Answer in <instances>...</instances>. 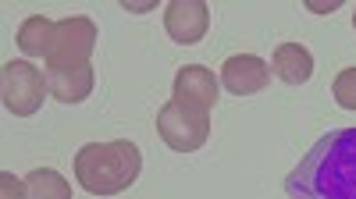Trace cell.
Here are the masks:
<instances>
[{
	"label": "cell",
	"instance_id": "6da1fadb",
	"mask_svg": "<svg viewBox=\"0 0 356 199\" xmlns=\"http://www.w3.org/2000/svg\"><path fill=\"white\" fill-rule=\"evenodd\" d=\"M292 199H356V128L321 135L285 178Z\"/></svg>",
	"mask_w": 356,
	"mask_h": 199
},
{
	"label": "cell",
	"instance_id": "3957f363",
	"mask_svg": "<svg viewBox=\"0 0 356 199\" xmlns=\"http://www.w3.org/2000/svg\"><path fill=\"white\" fill-rule=\"evenodd\" d=\"M157 135L175 153H196L200 146H207V139H211V110L168 100L157 110Z\"/></svg>",
	"mask_w": 356,
	"mask_h": 199
},
{
	"label": "cell",
	"instance_id": "52a82bcc",
	"mask_svg": "<svg viewBox=\"0 0 356 199\" xmlns=\"http://www.w3.org/2000/svg\"><path fill=\"white\" fill-rule=\"evenodd\" d=\"M267 82H271V64L257 53H232L221 64V85L235 96H253L267 89Z\"/></svg>",
	"mask_w": 356,
	"mask_h": 199
},
{
	"label": "cell",
	"instance_id": "4fadbf2b",
	"mask_svg": "<svg viewBox=\"0 0 356 199\" xmlns=\"http://www.w3.org/2000/svg\"><path fill=\"white\" fill-rule=\"evenodd\" d=\"M332 93H335V103H339L342 110H356V68H342V71L335 75Z\"/></svg>",
	"mask_w": 356,
	"mask_h": 199
},
{
	"label": "cell",
	"instance_id": "9a60e30c",
	"mask_svg": "<svg viewBox=\"0 0 356 199\" xmlns=\"http://www.w3.org/2000/svg\"><path fill=\"white\" fill-rule=\"evenodd\" d=\"M307 8H310L314 15H332V11L339 8V0H328V4H324V0H307Z\"/></svg>",
	"mask_w": 356,
	"mask_h": 199
},
{
	"label": "cell",
	"instance_id": "5bb4252c",
	"mask_svg": "<svg viewBox=\"0 0 356 199\" xmlns=\"http://www.w3.org/2000/svg\"><path fill=\"white\" fill-rule=\"evenodd\" d=\"M0 199H29L25 182H18L11 171H0Z\"/></svg>",
	"mask_w": 356,
	"mask_h": 199
},
{
	"label": "cell",
	"instance_id": "277c9868",
	"mask_svg": "<svg viewBox=\"0 0 356 199\" xmlns=\"http://www.w3.org/2000/svg\"><path fill=\"white\" fill-rule=\"evenodd\" d=\"M0 96H4V107L15 118H33L50 96L47 71L36 68L33 61H8L0 71Z\"/></svg>",
	"mask_w": 356,
	"mask_h": 199
},
{
	"label": "cell",
	"instance_id": "8fae6325",
	"mask_svg": "<svg viewBox=\"0 0 356 199\" xmlns=\"http://www.w3.org/2000/svg\"><path fill=\"white\" fill-rule=\"evenodd\" d=\"M54 28H57V21H50L43 15H29L18 25V50L25 57H40V61H47L50 43H54Z\"/></svg>",
	"mask_w": 356,
	"mask_h": 199
},
{
	"label": "cell",
	"instance_id": "7a4b0ae2",
	"mask_svg": "<svg viewBox=\"0 0 356 199\" xmlns=\"http://www.w3.org/2000/svg\"><path fill=\"white\" fill-rule=\"evenodd\" d=\"M143 153L132 139L86 142L75 153V182L89 196H118L139 182Z\"/></svg>",
	"mask_w": 356,
	"mask_h": 199
},
{
	"label": "cell",
	"instance_id": "2e32d148",
	"mask_svg": "<svg viewBox=\"0 0 356 199\" xmlns=\"http://www.w3.org/2000/svg\"><path fill=\"white\" fill-rule=\"evenodd\" d=\"M122 8H125V11H132V15H143V11H154V0H132V4L125 0Z\"/></svg>",
	"mask_w": 356,
	"mask_h": 199
},
{
	"label": "cell",
	"instance_id": "30bf717a",
	"mask_svg": "<svg viewBox=\"0 0 356 199\" xmlns=\"http://www.w3.org/2000/svg\"><path fill=\"white\" fill-rule=\"evenodd\" d=\"M271 75H278L285 85H303L314 75V53L303 43H282L271 53Z\"/></svg>",
	"mask_w": 356,
	"mask_h": 199
},
{
	"label": "cell",
	"instance_id": "e0dca14e",
	"mask_svg": "<svg viewBox=\"0 0 356 199\" xmlns=\"http://www.w3.org/2000/svg\"><path fill=\"white\" fill-rule=\"evenodd\" d=\"M353 25H356V15H353Z\"/></svg>",
	"mask_w": 356,
	"mask_h": 199
},
{
	"label": "cell",
	"instance_id": "8992f818",
	"mask_svg": "<svg viewBox=\"0 0 356 199\" xmlns=\"http://www.w3.org/2000/svg\"><path fill=\"white\" fill-rule=\"evenodd\" d=\"M211 25V8L203 0H171L164 11V28L178 46H196L207 36Z\"/></svg>",
	"mask_w": 356,
	"mask_h": 199
},
{
	"label": "cell",
	"instance_id": "5b68a950",
	"mask_svg": "<svg viewBox=\"0 0 356 199\" xmlns=\"http://www.w3.org/2000/svg\"><path fill=\"white\" fill-rule=\"evenodd\" d=\"M97 46V21L86 15H72L65 21H57L54 28V43L43 68H57V64H86L93 57Z\"/></svg>",
	"mask_w": 356,
	"mask_h": 199
},
{
	"label": "cell",
	"instance_id": "7c38bea8",
	"mask_svg": "<svg viewBox=\"0 0 356 199\" xmlns=\"http://www.w3.org/2000/svg\"><path fill=\"white\" fill-rule=\"evenodd\" d=\"M25 196L29 199H72V185L61 171L36 167L25 175Z\"/></svg>",
	"mask_w": 356,
	"mask_h": 199
},
{
	"label": "cell",
	"instance_id": "ba28073f",
	"mask_svg": "<svg viewBox=\"0 0 356 199\" xmlns=\"http://www.w3.org/2000/svg\"><path fill=\"white\" fill-rule=\"evenodd\" d=\"M221 96V78H214L211 68L203 64H186L175 71V85H171V100L189 103L200 110H211Z\"/></svg>",
	"mask_w": 356,
	"mask_h": 199
},
{
	"label": "cell",
	"instance_id": "9c48e42d",
	"mask_svg": "<svg viewBox=\"0 0 356 199\" xmlns=\"http://www.w3.org/2000/svg\"><path fill=\"white\" fill-rule=\"evenodd\" d=\"M47 71V85H50V96L57 103H82L89 100V93H93V64H57V68H43Z\"/></svg>",
	"mask_w": 356,
	"mask_h": 199
}]
</instances>
